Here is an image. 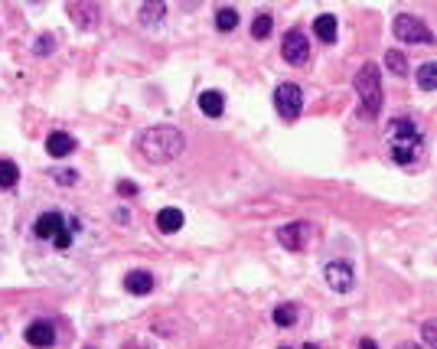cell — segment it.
<instances>
[{
	"label": "cell",
	"instance_id": "cell-1",
	"mask_svg": "<svg viewBox=\"0 0 437 349\" xmlns=\"http://www.w3.org/2000/svg\"><path fill=\"white\" fill-rule=\"evenodd\" d=\"M134 147H138V154L144 157L147 163H170L186 150V137H183V131H177V127L157 125V127L140 131L138 140H134Z\"/></svg>",
	"mask_w": 437,
	"mask_h": 349
},
{
	"label": "cell",
	"instance_id": "cell-2",
	"mask_svg": "<svg viewBox=\"0 0 437 349\" xmlns=\"http://www.w3.org/2000/svg\"><path fill=\"white\" fill-rule=\"evenodd\" d=\"M389 144H391V160L408 167L421 157V127L411 118H395L389 125Z\"/></svg>",
	"mask_w": 437,
	"mask_h": 349
},
{
	"label": "cell",
	"instance_id": "cell-3",
	"mask_svg": "<svg viewBox=\"0 0 437 349\" xmlns=\"http://www.w3.org/2000/svg\"><path fill=\"white\" fill-rule=\"evenodd\" d=\"M356 95H359V115L366 121L379 118L382 111V72H379L376 63H366L359 72H356Z\"/></svg>",
	"mask_w": 437,
	"mask_h": 349
},
{
	"label": "cell",
	"instance_id": "cell-4",
	"mask_svg": "<svg viewBox=\"0 0 437 349\" xmlns=\"http://www.w3.org/2000/svg\"><path fill=\"white\" fill-rule=\"evenodd\" d=\"M391 30H395V36H399L401 43H434V33L428 30V24H424L421 16L399 14L395 24H391Z\"/></svg>",
	"mask_w": 437,
	"mask_h": 349
},
{
	"label": "cell",
	"instance_id": "cell-5",
	"mask_svg": "<svg viewBox=\"0 0 437 349\" xmlns=\"http://www.w3.org/2000/svg\"><path fill=\"white\" fill-rule=\"evenodd\" d=\"M304 108V92H300L294 82H281L274 88V111L284 118V121H294Z\"/></svg>",
	"mask_w": 437,
	"mask_h": 349
},
{
	"label": "cell",
	"instance_id": "cell-6",
	"mask_svg": "<svg viewBox=\"0 0 437 349\" xmlns=\"http://www.w3.org/2000/svg\"><path fill=\"white\" fill-rule=\"evenodd\" d=\"M323 278H327V284H330L336 294H349V291H353V284H356L353 261L336 258V261H330L327 268H323Z\"/></svg>",
	"mask_w": 437,
	"mask_h": 349
},
{
	"label": "cell",
	"instance_id": "cell-7",
	"mask_svg": "<svg viewBox=\"0 0 437 349\" xmlns=\"http://www.w3.org/2000/svg\"><path fill=\"white\" fill-rule=\"evenodd\" d=\"M277 241H281L287 251H304L314 241V225L310 222H291L277 229Z\"/></svg>",
	"mask_w": 437,
	"mask_h": 349
},
{
	"label": "cell",
	"instance_id": "cell-8",
	"mask_svg": "<svg viewBox=\"0 0 437 349\" xmlns=\"http://www.w3.org/2000/svg\"><path fill=\"white\" fill-rule=\"evenodd\" d=\"M284 59L291 66H307L310 59V43H307V33L291 30L284 36Z\"/></svg>",
	"mask_w": 437,
	"mask_h": 349
},
{
	"label": "cell",
	"instance_id": "cell-9",
	"mask_svg": "<svg viewBox=\"0 0 437 349\" xmlns=\"http://www.w3.org/2000/svg\"><path fill=\"white\" fill-rule=\"evenodd\" d=\"M69 225L62 222V212H43V216L36 219V225H33V232H36V239H59L62 232H66Z\"/></svg>",
	"mask_w": 437,
	"mask_h": 349
},
{
	"label": "cell",
	"instance_id": "cell-10",
	"mask_svg": "<svg viewBox=\"0 0 437 349\" xmlns=\"http://www.w3.org/2000/svg\"><path fill=\"white\" fill-rule=\"evenodd\" d=\"M26 343L36 349H49L56 343V330L46 323V320H36V323L26 326Z\"/></svg>",
	"mask_w": 437,
	"mask_h": 349
},
{
	"label": "cell",
	"instance_id": "cell-11",
	"mask_svg": "<svg viewBox=\"0 0 437 349\" xmlns=\"http://www.w3.org/2000/svg\"><path fill=\"white\" fill-rule=\"evenodd\" d=\"M124 291H130V294H138V297L150 294V291H154V278H150V271H130V274H124Z\"/></svg>",
	"mask_w": 437,
	"mask_h": 349
},
{
	"label": "cell",
	"instance_id": "cell-12",
	"mask_svg": "<svg viewBox=\"0 0 437 349\" xmlns=\"http://www.w3.org/2000/svg\"><path fill=\"white\" fill-rule=\"evenodd\" d=\"M72 147H76V140H72V134H66V131H56L46 137V150H49V157H56V160L72 154Z\"/></svg>",
	"mask_w": 437,
	"mask_h": 349
},
{
	"label": "cell",
	"instance_id": "cell-13",
	"mask_svg": "<svg viewBox=\"0 0 437 349\" xmlns=\"http://www.w3.org/2000/svg\"><path fill=\"white\" fill-rule=\"evenodd\" d=\"M157 229H160V232H180V229H183V212L173 209V206L160 209L157 212Z\"/></svg>",
	"mask_w": 437,
	"mask_h": 349
},
{
	"label": "cell",
	"instance_id": "cell-14",
	"mask_svg": "<svg viewBox=\"0 0 437 349\" xmlns=\"http://www.w3.org/2000/svg\"><path fill=\"white\" fill-rule=\"evenodd\" d=\"M225 108V101H222V92H202L200 95V111L209 118H219Z\"/></svg>",
	"mask_w": 437,
	"mask_h": 349
},
{
	"label": "cell",
	"instance_id": "cell-15",
	"mask_svg": "<svg viewBox=\"0 0 437 349\" xmlns=\"http://www.w3.org/2000/svg\"><path fill=\"white\" fill-rule=\"evenodd\" d=\"M314 30H317V36H320L323 43H333V39H336V16H333V14H320L314 20Z\"/></svg>",
	"mask_w": 437,
	"mask_h": 349
},
{
	"label": "cell",
	"instance_id": "cell-16",
	"mask_svg": "<svg viewBox=\"0 0 437 349\" xmlns=\"http://www.w3.org/2000/svg\"><path fill=\"white\" fill-rule=\"evenodd\" d=\"M69 16H72V20H78V24H82L85 30H88V26H92L95 20H98V10H95L92 4H88V7H85V4H72V7H69Z\"/></svg>",
	"mask_w": 437,
	"mask_h": 349
},
{
	"label": "cell",
	"instance_id": "cell-17",
	"mask_svg": "<svg viewBox=\"0 0 437 349\" xmlns=\"http://www.w3.org/2000/svg\"><path fill=\"white\" fill-rule=\"evenodd\" d=\"M16 179H20V167L14 160H0V189L16 187Z\"/></svg>",
	"mask_w": 437,
	"mask_h": 349
},
{
	"label": "cell",
	"instance_id": "cell-18",
	"mask_svg": "<svg viewBox=\"0 0 437 349\" xmlns=\"http://www.w3.org/2000/svg\"><path fill=\"white\" fill-rule=\"evenodd\" d=\"M215 26H219L222 33L235 30V26H238V10H232V7H219V10H215Z\"/></svg>",
	"mask_w": 437,
	"mask_h": 349
},
{
	"label": "cell",
	"instance_id": "cell-19",
	"mask_svg": "<svg viewBox=\"0 0 437 349\" xmlns=\"http://www.w3.org/2000/svg\"><path fill=\"white\" fill-rule=\"evenodd\" d=\"M418 85H421L424 92H434L437 88V66L434 63H424L421 69H418Z\"/></svg>",
	"mask_w": 437,
	"mask_h": 349
},
{
	"label": "cell",
	"instance_id": "cell-20",
	"mask_svg": "<svg viewBox=\"0 0 437 349\" xmlns=\"http://www.w3.org/2000/svg\"><path fill=\"white\" fill-rule=\"evenodd\" d=\"M274 323L277 326H294L297 323V307H294V303H281V307L274 311Z\"/></svg>",
	"mask_w": 437,
	"mask_h": 349
},
{
	"label": "cell",
	"instance_id": "cell-21",
	"mask_svg": "<svg viewBox=\"0 0 437 349\" xmlns=\"http://www.w3.org/2000/svg\"><path fill=\"white\" fill-rule=\"evenodd\" d=\"M163 14H167L163 4H144V7H140V24H160Z\"/></svg>",
	"mask_w": 437,
	"mask_h": 349
},
{
	"label": "cell",
	"instance_id": "cell-22",
	"mask_svg": "<svg viewBox=\"0 0 437 349\" xmlns=\"http://www.w3.org/2000/svg\"><path fill=\"white\" fill-rule=\"evenodd\" d=\"M385 66H389L395 75H408V63H405V56H401L399 49H389V53H385Z\"/></svg>",
	"mask_w": 437,
	"mask_h": 349
},
{
	"label": "cell",
	"instance_id": "cell-23",
	"mask_svg": "<svg viewBox=\"0 0 437 349\" xmlns=\"http://www.w3.org/2000/svg\"><path fill=\"white\" fill-rule=\"evenodd\" d=\"M271 26H274V20H271L268 14L255 16V24H252V36H255V39H268V36H271Z\"/></svg>",
	"mask_w": 437,
	"mask_h": 349
},
{
	"label": "cell",
	"instance_id": "cell-24",
	"mask_svg": "<svg viewBox=\"0 0 437 349\" xmlns=\"http://www.w3.org/2000/svg\"><path fill=\"white\" fill-rule=\"evenodd\" d=\"M424 343H428V346H437V326L434 323H424Z\"/></svg>",
	"mask_w": 437,
	"mask_h": 349
},
{
	"label": "cell",
	"instance_id": "cell-25",
	"mask_svg": "<svg viewBox=\"0 0 437 349\" xmlns=\"http://www.w3.org/2000/svg\"><path fill=\"white\" fill-rule=\"evenodd\" d=\"M49 49H53V36H39L36 39V53L43 56V53H49Z\"/></svg>",
	"mask_w": 437,
	"mask_h": 349
},
{
	"label": "cell",
	"instance_id": "cell-26",
	"mask_svg": "<svg viewBox=\"0 0 437 349\" xmlns=\"http://www.w3.org/2000/svg\"><path fill=\"white\" fill-rule=\"evenodd\" d=\"M118 193H121V196H134V193H138V187H134L130 179H121V183H118Z\"/></svg>",
	"mask_w": 437,
	"mask_h": 349
},
{
	"label": "cell",
	"instance_id": "cell-27",
	"mask_svg": "<svg viewBox=\"0 0 437 349\" xmlns=\"http://www.w3.org/2000/svg\"><path fill=\"white\" fill-rule=\"evenodd\" d=\"M56 179H59V183H76V173H69V170H59V173H56Z\"/></svg>",
	"mask_w": 437,
	"mask_h": 349
},
{
	"label": "cell",
	"instance_id": "cell-28",
	"mask_svg": "<svg viewBox=\"0 0 437 349\" xmlns=\"http://www.w3.org/2000/svg\"><path fill=\"white\" fill-rule=\"evenodd\" d=\"M359 349H379L376 340H359Z\"/></svg>",
	"mask_w": 437,
	"mask_h": 349
},
{
	"label": "cell",
	"instance_id": "cell-29",
	"mask_svg": "<svg viewBox=\"0 0 437 349\" xmlns=\"http://www.w3.org/2000/svg\"><path fill=\"white\" fill-rule=\"evenodd\" d=\"M399 349H421V346H418V343H401Z\"/></svg>",
	"mask_w": 437,
	"mask_h": 349
},
{
	"label": "cell",
	"instance_id": "cell-30",
	"mask_svg": "<svg viewBox=\"0 0 437 349\" xmlns=\"http://www.w3.org/2000/svg\"><path fill=\"white\" fill-rule=\"evenodd\" d=\"M304 349H317V346H314V343H307V346H304Z\"/></svg>",
	"mask_w": 437,
	"mask_h": 349
},
{
	"label": "cell",
	"instance_id": "cell-31",
	"mask_svg": "<svg viewBox=\"0 0 437 349\" xmlns=\"http://www.w3.org/2000/svg\"><path fill=\"white\" fill-rule=\"evenodd\" d=\"M284 349H287V346H284Z\"/></svg>",
	"mask_w": 437,
	"mask_h": 349
}]
</instances>
